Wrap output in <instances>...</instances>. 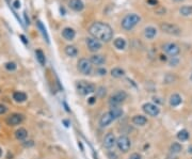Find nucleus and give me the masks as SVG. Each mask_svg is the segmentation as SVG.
<instances>
[{
    "label": "nucleus",
    "mask_w": 192,
    "mask_h": 159,
    "mask_svg": "<svg viewBox=\"0 0 192 159\" xmlns=\"http://www.w3.org/2000/svg\"><path fill=\"white\" fill-rule=\"evenodd\" d=\"M89 33L92 35V38L97 39L101 42H109L113 38V30L108 23L96 21L92 23L89 28Z\"/></svg>",
    "instance_id": "nucleus-1"
},
{
    "label": "nucleus",
    "mask_w": 192,
    "mask_h": 159,
    "mask_svg": "<svg viewBox=\"0 0 192 159\" xmlns=\"http://www.w3.org/2000/svg\"><path fill=\"white\" fill-rule=\"evenodd\" d=\"M141 18L139 15L137 14H128L123 18L122 20V28L125 29V30H131L134 29L135 27L140 23Z\"/></svg>",
    "instance_id": "nucleus-2"
},
{
    "label": "nucleus",
    "mask_w": 192,
    "mask_h": 159,
    "mask_svg": "<svg viewBox=\"0 0 192 159\" xmlns=\"http://www.w3.org/2000/svg\"><path fill=\"white\" fill-rule=\"evenodd\" d=\"M76 89H77L78 93L80 95H88V94H91L93 92H95L96 88L93 83H90L85 80H81V81H78L76 83Z\"/></svg>",
    "instance_id": "nucleus-3"
},
{
    "label": "nucleus",
    "mask_w": 192,
    "mask_h": 159,
    "mask_svg": "<svg viewBox=\"0 0 192 159\" xmlns=\"http://www.w3.org/2000/svg\"><path fill=\"white\" fill-rule=\"evenodd\" d=\"M127 98V93L124 91H117L115 92L113 95L110 96V99H109V105L111 107H114V106H119Z\"/></svg>",
    "instance_id": "nucleus-4"
},
{
    "label": "nucleus",
    "mask_w": 192,
    "mask_h": 159,
    "mask_svg": "<svg viewBox=\"0 0 192 159\" xmlns=\"http://www.w3.org/2000/svg\"><path fill=\"white\" fill-rule=\"evenodd\" d=\"M160 29L163 31L164 33H168V34L171 35H179L181 32V29L178 26L174 25V23H162L160 25Z\"/></svg>",
    "instance_id": "nucleus-5"
},
{
    "label": "nucleus",
    "mask_w": 192,
    "mask_h": 159,
    "mask_svg": "<svg viewBox=\"0 0 192 159\" xmlns=\"http://www.w3.org/2000/svg\"><path fill=\"white\" fill-rule=\"evenodd\" d=\"M116 146L121 152L127 153L131 148V142L127 136H119L116 139Z\"/></svg>",
    "instance_id": "nucleus-6"
},
{
    "label": "nucleus",
    "mask_w": 192,
    "mask_h": 159,
    "mask_svg": "<svg viewBox=\"0 0 192 159\" xmlns=\"http://www.w3.org/2000/svg\"><path fill=\"white\" fill-rule=\"evenodd\" d=\"M78 70L83 75H90L92 72V63L91 61L85 58H82L78 61Z\"/></svg>",
    "instance_id": "nucleus-7"
},
{
    "label": "nucleus",
    "mask_w": 192,
    "mask_h": 159,
    "mask_svg": "<svg viewBox=\"0 0 192 159\" xmlns=\"http://www.w3.org/2000/svg\"><path fill=\"white\" fill-rule=\"evenodd\" d=\"M142 109H143V111H144L147 115H150V117H157L160 112V109L158 108V106L154 105V104H152V103L144 104Z\"/></svg>",
    "instance_id": "nucleus-8"
},
{
    "label": "nucleus",
    "mask_w": 192,
    "mask_h": 159,
    "mask_svg": "<svg viewBox=\"0 0 192 159\" xmlns=\"http://www.w3.org/2000/svg\"><path fill=\"white\" fill-rule=\"evenodd\" d=\"M163 50L171 57H176L181 52V48L175 43H168L163 46Z\"/></svg>",
    "instance_id": "nucleus-9"
},
{
    "label": "nucleus",
    "mask_w": 192,
    "mask_h": 159,
    "mask_svg": "<svg viewBox=\"0 0 192 159\" xmlns=\"http://www.w3.org/2000/svg\"><path fill=\"white\" fill-rule=\"evenodd\" d=\"M85 42H87V46L90 51H98L101 48V42L95 38H88Z\"/></svg>",
    "instance_id": "nucleus-10"
},
{
    "label": "nucleus",
    "mask_w": 192,
    "mask_h": 159,
    "mask_svg": "<svg viewBox=\"0 0 192 159\" xmlns=\"http://www.w3.org/2000/svg\"><path fill=\"white\" fill-rule=\"evenodd\" d=\"M116 145V139L112 132H108L104 138V146L108 150H111Z\"/></svg>",
    "instance_id": "nucleus-11"
},
{
    "label": "nucleus",
    "mask_w": 192,
    "mask_h": 159,
    "mask_svg": "<svg viewBox=\"0 0 192 159\" xmlns=\"http://www.w3.org/2000/svg\"><path fill=\"white\" fill-rule=\"evenodd\" d=\"M23 121V115L19 114V113H13L7 119V123L10 126H16L19 125L21 122Z\"/></svg>",
    "instance_id": "nucleus-12"
},
{
    "label": "nucleus",
    "mask_w": 192,
    "mask_h": 159,
    "mask_svg": "<svg viewBox=\"0 0 192 159\" xmlns=\"http://www.w3.org/2000/svg\"><path fill=\"white\" fill-rule=\"evenodd\" d=\"M113 121H114V119H113V117L110 114V112H106L105 114L101 115V117L99 119V125H101V127L104 128V127L109 126Z\"/></svg>",
    "instance_id": "nucleus-13"
},
{
    "label": "nucleus",
    "mask_w": 192,
    "mask_h": 159,
    "mask_svg": "<svg viewBox=\"0 0 192 159\" xmlns=\"http://www.w3.org/2000/svg\"><path fill=\"white\" fill-rule=\"evenodd\" d=\"M68 5L73 11L75 12H80L85 9V3L82 0H70Z\"/></svg>",
    "instance_id": "nucleus-14"
},
{
    "label": "nucleus",
    "mask_w": 192,
    "mask_h": 159,
    "mask_svg": "<svg viewBox=\"0 0 192 159\" xmlns=\"http://www.w3.org/2000/svg\"><path fill=\"white\" fill-rule=\"evenodd\" d=\"M62 36L65 39L66 41H72L75 39L76 36V32L74 29L70 28V27H66L62 30Z\"/></svg>",
    "instance_id": "nucleus-15"
},
{
    "label": "nucleus",
    "mask_w": 192,
    "mask_h": 159,
    "mask_svg": "<svg viewBox=\"0 0 192 159\" xmlns=\"http://www.w3.org/2000/svg\"><path fill=\"white\" fill-rule=\"evenodd\" d=\"M92 64H95V65H103L106 62V58L101 55H93L90 59Z\"/></svg>",
    "instance_id": "nucleus-16"
},
{
    "label": "nucleus",
    "mask_w": 192,
    "mask_h": 159,
    "mask_svg": "<svg viewBox=\"0 0 192 159\" xmlns=\"http://www.w3.org/2000/svg\"><path fill=\"white\" fill-rule=\"evenodd\" d=\"M132 123L137 126H144L147 123V119L144 115H135L132 117Z\"/></svg>",
    "instance_id": "nucleus-17"
},
{
    "label": "nucleus",
    "mask_w": 192,
    "mask_h": 159,
    "mask_svg": "<svg viewBox=\"0 0 192 159\" xmlns=\"http://www.w3.org/2000/svg\"><path fill=\"white\" fill-rule=\"evenodd\" d=\"M109 112H110V114L113 117V119L116 120L123 115V109L122 108H119V106H114V107H111Z\"/></svg>",
    "instance_id": "nucleus-18"
},
{
    "label": "nucleus",
    "mask_w": 192,
    "mask_h": 159,
    "mask_svg": "<svg viewBox=\"0 0 192 159\" xmlns=\"http://www.w3.org/2000/svg\"><path fill=\"white\" fill-rule=\"evenodd\" d=\"M156 34H157V30H156V28H154V27H147V28H145V30H144V35H145V38L148 39V40L154 39L155 36H156Z\"/></svg>",
    "instance_id": "nucleus-19"
},
{
    "label": "nucleus",
    "mask_w": 192,
    "mask_h": 159,
    "mask_svg": "<svg viewBox=\"0 0 192 159\" xmlns=\"http://www.w3.org/2000/svg\"><path fill=\"white\" fill-rule=\"evenodd\" d=\"M181 104V97L179 94H173L170 97V105L172 107H177Z\"/></svg>",
    "instance_id": "nucleus-20"
},
{
    "label": "nucleus",
    "mask_w": 192,
    "mask_h": 159,
    "mask_svg": "<svg viewBox=\"0 0 192 159\" xmlns=\"http://www.w3.org/2000/svg\"><path fill=\"white\" fill-rule=\"evenodd\" d=\"M13 99H14L15 101H17V103H23V101H25L27 99V95L26 93H23V92H20V91L14 92V94H13Z\"/></svg>",
    "instance_id": "nucleus-21"
},
{
    "label": "nucleus",
    "mask_w": 192,
    "mask_h": 159,
    "mask_svg": "<svg viewBox=\"0 0 192 159\" xmlns=\"http://www.w3.org/2000/svg\"><path fill=\"white\" fill-rule=\"evenodd\" d=\"M15 137H16L17 140L23 141L28 137V131H27L25 128H19V129H17L16 132H15Z\"/></svg>",
    "instance_id": "nucleus-22"
},
{
    "label": "nucleus",
    "mask_w": 192,
    "mask_h": 159,
    "mask_svg": "<svg viewBox=\"0 0 192 159\" xmlns=\"http://www.w3.org/2000/svg\"><path fill=\"white\" fill-rule=\"evenodd\" d=\"M65 54L67 55L68 57H70V58H74V57L77 56L78 50L75 46H73V45H68V46L65 47Z\"/></svg>",
    "instance_id": "nucleus-23"
},
{
    "label": "nucleus",
    "mask_w": 192,
    "mask_h": 159,
    "mask_svg": "<svg viewBox=\"0 0 192 159\" xmlns=\"http://www.w3.org/2000/svg\"><path fill=\"white\" fill-rule=\"evenodd\" d=\"M111 75L114 78H121L125 75V70L121 67H114L111 70Z\"/></svg>",
    "instance_id": "nucleus-24"
},
{
    "label": "nucleus",
    "mask_w": 192,
    "mask_h": 159,
    "mask_svg": "<svg viewBox=\"0 0 192 159\" xmlns=\"http://www.w3.org/2000/svg\"><path fill=\"white\" fill-rule=\"evenodd\" d=\"M114 46L119 50L125 49V47H126V41H125L124 39H122V38L115 39V40H114Z\"/></svg>",
    "instance_id": "nucleus-25"
},
{
    "label": "nucleus",
    "mask_w": 192,
    "mask_h": 159,
    "mask_svg": "<svg viewBox=\"0 0 192 159\" xmlns=\"http://www.w3.org/2000/svg\"><path fill=\"white\" fill-rule=\"evenodd\" d=\"M35 56H36V60L39 61V63H40L41 65H45V62H46V60H45L44 52H43L41 49H38L36 51H35Z\"/></svg>",
    "instance_id": "nucleus-26"
},
{
    "label": "nucleus",
    "mask_w": 192,
    "mask_h": 159,
    "mask_svg": "<svg viewBox=\"0 0 192 159\" xmlns=\"http://www.w3.org/2000/svg\"><path fill=\"white\" fill-rule=\"evenodd\" d=\"M177 139L179 141H187L189 139V132L186 129H181V131H178Z\"/></svg>",
    "instance_id": "nucleus-27"
},
{
    "label": "nucleus",
    "mask_w": 192,
    "mask_h": 159,
    "mask_svg": "<svg viewBox=\"0 0 192 159\" xmlns=\"http://www.w3.org/2000/svg\"><path fill=\"white\" fill-rule=\"evenodd\" d=\"M170 150H171L172 153H174V154H178V153H181V150H183V146H181V144L178 142H174L171 144V148H170Z\"/></svg>",
    "instance_id": "nucleus-28"
},
{
    "label": "nucleus",
    "mask_w": 192,
    "mask_h": 159,
    "mask_svg": "<svg viewBox=\"0 0 192 159\" xmlns=\"http://www.w3.org/2000/svg\"><path fill=\"white\" fill-rule=\"evenodd\" d=\"M38 27L39 29L41 30V32H42L43 36L45 38V40H46L47 43H49V36H48V34H47V31H46V28L44 27V25L42 23V21H38Z\"/></svg>",
    "instance_id": "nucleus-29"
},
{
    "label": "nucleus",
    "mask_w": 192,
    "mask_h": 159,
    "mask_svg": "<svg viewBox=\"0 0 192 159\" xmlns=\"http://www.w3.org/2000/svg\"><path fill=\"white\" fill-rule=\"evenodd\" d=\"M179 12H181V14L184 15V16H189V15L192 14V7H189V5H184V7L181 8Z\"/></svg>",
    "instance_id": "nucleus-30"
},
{
    "label": "nucleus",
    "mask_w": 192,
    "mask_h": 159,
    "mask_svg": "<svg viewBox=\"0 0 192 159\" xmlns=\"http://www.w3.org/2000/svg\"><path fill=\"white\" fill-rule=\"evenodd\" d=\"M5 66L8 70H10V72H13V70H15L17 67L16 63H14V62H8V63H5Z\"/></svg>",
    "instance_id": "nucleus-31"
},
{
    "label": "nucleus",
    "mask_w": 192,
    "mask_h": 159,
    "mask_svg": "<svg viewBox=\"0 0 192 159\" xmlns=\"http://www.w3.org/2000/svg\"><path fill=\"white\" fill-rule=\"evenodd\" d=\"M97 94H98L99 97H104V96L106 95V89L104 87L98 88V90H97Z\"/></svg>",
    "instance_id": "nucleus-32"
},
{
    "label": "nucleus",
    "mask_w": 192,
    "mask_h": 159,
    "mask_svg": "<svg viewBox=\"0 0 192 159\" xmlns=\"http://www.w3.org/2000/svg\"><path fill=\"white\" fill-rule=\"evenodd\" d=\"M178 62H179V60H178V59H176V57H172V59L170 60V65H171V66H176L178 64Z\"/></svg>",
    "instance_id": "nucleus-33"
},
{
    "label": "nucleus",
    "mask_w": 192,
    "mask_h": 159,
    "mask_svg": "<svg viewBox=\"0 0 192 159\" xmlns=\"http://www.w3.org/2000/svg\"><path fill=\"white\" fill-rule=\"evenodd\" d=\"M129 159H142V157H141V155L138 154V153H134V154L130 155Z\"/></svg>",
    "instance_id": "nucleus-34"
},
{
    "label": "nucleus",
    "mask_w": 192,
    "mask_h": 159,
    "mask_svg": "<svg viewBox=\"0 0 192 159\" xmlns=\"http://www.w3.org/2000/svg\"><path fill=\"white\" fill-rule=\"evenodd\" d=\"M7 107H5V105H2V104H0V114H5V112H7Z\"/></svg>",
    "instance_id": "nucleus-35"
},
{
    "label": "nucleus",
    "mask_w": 192,
    "mask_h": 159,
    "mask_svg": "<svg viewBox=\"0 0 192 159\" xmlns=\"http://www.w3.org/2000/svg\"><path fill=\"white\" fill-rule=\"evenodd\" d=\"M97 73H98L99 75L101 76H104V75H106V74H107V70H105V68H98V70H97Z\"/></svg>",
    "instance_id": "nucleus-36"
},
{
    "label": "nucleus",
    "mask_w": 192,
    "mask_h": 159,
    "mask_svg": "<svg viewBox=\"0 0 192 159\" xmlns=\"http://www.w3.org/2000/svg\"><path fill=\"white\" fill-rule=\"evenodd\" d=\"M33 144H34V143H33V141H32V140H30V141H26V142L23 143V145H25L26 148H28V146H32Z\"/></svg>",
    "instance_id": "nucleus-37"
},
{
    "label": "nucleus",
    "mask_w": 192,
    "mask_h": 159,
    "mask_svg": "<svg viewBox=\"0 0 192 159\" xmlns=\"http://www.w3.org/2000/svg\"><path fill=\"white\" fill-rule=\"evenodd\" d=\"M13 5H14L15 9H19V8H20V2H19V0H15Z\"/></svg>",
    "instance_id": "nucleus-38"
},
{
    "label": "nucleus",
    "mask_w": 192,
    "mask_h": 159,
    "mask_svg": "<svg viewBox=\"0 0 192 159\" xmlns=\"http://www.w3.org/2000/svg\"><path fill=\"white\" fill-rule=\"evenodd\" d=\"M147 2L150 3V5H156L158 3L157 0H147Z\"/></svg>",
    "instance_id": "nucleus-39"
},
{
    "label": "nucleus",
    "mask_w": 192,
    "mask_h": 159,
    "mask_svg": "<svg viewBox=\"0 0 192 159\" xmlns=\"http://www.w3.org/2000/svg\"><path fill=\"white\" fill-rule=\"evenodd\" d=\"M23 17H25V20H26V25H29V23H30V21H29L28 17H27V13H26V12L23 13Z\"/></svg>",
    "instance_id": "nucleus-40"
},
{
    "label": "nucleus",
    "mask_w": 192,
    "mask_h": 159,
    "mask_svg": "<svg viewBox=\"0 0 192 159\" xmlns=\"http://www.w3.org/2000/svg\"><path fill=\"white\" fill-rule=\"evenodd\" d=\"M95 101H96V97H90L89 98V104H91V105L95 103Z\"/></svg>",
    "instance_id": "nucleus-41"
},
{
    "label": "nucleus",
    "mask_w": 192,
    "mask_h": 159,
    "mask_svg": "<svg viewBox=\"0 0 192 159\" xmlns=\"http://www.w3.org/2000/svg\"><path fill=\"white\" fill-rule=\"evenodd\" d=\"M63 123H64V124H65V126H66V127L70 126V123H68L67 120H63Z\"/></svg>",
    "instance_id": "nucleus-42"
},
{
    "label": "nucleus",
    "mask_w": 192,
    "mask_h": 159,
    "mask_svg": "<svg viewBox=\"0 0 192 159\" xmlns=\"http://www.w3.org/2000/svg\"><path fill=\"white\" fill-rule=\"evenodd\" d=\"M20 39L23 40V42H25V43H27V41H26V38L23 36V35H20Z\"/></svg>",
    "instance_id": "nucleus-43"
},
{
    "label": "nucleus",
    "mask_w": 192,
    "mask_h": 159,
    "mask_svg": "<svg viewBox=\"0 0 192 159\" xmlns=\"http://www.w3.org/2000/svg\"><path fill=\"white\" fill-rule=\"evenodd\" d=\"M2 156V150H1V148H0V157Z\"/></svg>",
    "instance_id": "nucleus-44"
},
{
    "label": "nucleus",
    "mask_w": 192,
    "mask_h": 159,
    "mask_svg": "<svg viewBox=\"0 0 192 159\" xmlns=\"http://www.w3.org/2000/svg\"><path fill=\"white\" fill-rule=\"evenodd\" d=\"M189 153H192V146L191 148H189Z\"/></svg>",
    "instance_id": "nucleus-45"
},
{
    "label": "nucleus",
    "mask_w": 192,
    "mask_h": 159,
    "mask_svg": "<svg viewBox=\"0 0 192 159\" xmlns=\"http://www.w3.org/2000/svg\"><path fill=\"white\" fill-rule=\"evenodd\" d=\"M190 80L192 81V74H191V76H190Z\"/></svg>",
    "instance_id": "nucleus-46"
},
{
    "label": "nucleus",
    "mask_w": 192,
    "mask_h": 159,
    "mask_svg": "<svg viewBox=\"0 0 192 159\" xmlns=\"http://www.w3.org/2000/svg\"><path fill=\"white\" fill-rule=\"evenodd\" d=\"M174 1H183V0H174Z\"/></svg>",
    "instance_id": "nucleus-47"
}]
</instances>
